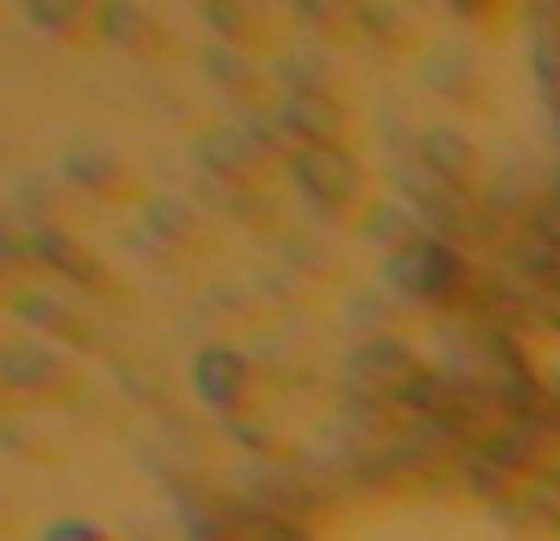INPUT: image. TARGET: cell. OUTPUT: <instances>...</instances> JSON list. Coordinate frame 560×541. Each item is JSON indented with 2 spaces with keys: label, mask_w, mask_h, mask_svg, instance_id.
<instances>
[]
</instances>
